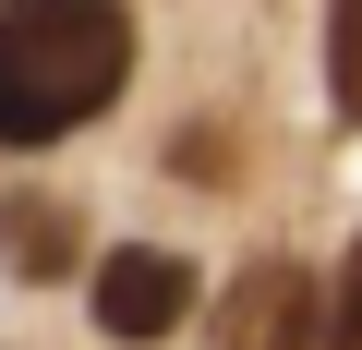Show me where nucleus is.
<instances>
[{"label":"nucleus","instance_id":"1","mask_svg":"<svg viewBox=\"0 0 362 350\" xmlns=\"http://www.w3.org/2000/svg\"><path fill=\"white\" fill-rule=\"evenodd\" d=\"M133 73L121 0H0V145H61Z\"/></svg>","mask_w":362,"mask_h":350},{"label":"nucleus","instance_id":"2","mask_svg":"<svg viewBox=\"0 0 362 350\" xmlns=\"http://www.w3.org/2000/svg\"><path fill=\"white\" fill-rule=\"evenodd\" d=\"M181 314H194V266H181V254H157V242H121V254L97 266V326H109L121 350L169 338Z\"/></svg>","mask_w":362,"mask_h":350},{"label":"nucleus","instance_id":"3","mask_svg":"<svg viewBox=\"0 0 362 350\" xmlns=\"http://www.w3.org/2000/svg\"><path fill=\"white\" fill-rule=\"evenodd\" d=\"M314 278L290 266V254H254L242 278H230V302H218V350H314Z\"/></svg>","mask_w":362,"mask_h":350},{"label":"nucleus","instance_id":"4","mask_svg":"<svg viewBox=\"0 0 362 350\" xmlns=\"http://www.w3.org/2000/svg\"><path fill=\"white\" fill-rule=\"evenodd\" d=\"M73 206L61 194H0V254H13V278H73Z\"/></svg>","mask_w":362,"mask_h":350},{"label":"nucleus","instance_id":"5","mask_svg":"<svg viewBox=\"0 0 362 350\" xmlns=\"http://www.w3.org/2000/svg\"><path fill=\"white\" fill-rule=\"evenodd\" d=\"M326 73H338V121H362V0H326Z\"/></svg>","mask_w":362,"mask_h":350},{"label":"nucleus","instance_id":"6","mask_svg":"<svg viewBox=\"0 0 362 350\" xmlns=\"http://www.w3.org/2000/svg\"><path fill=\"white\" fill-rule=\"evenodd\" d=\"M326 350H362V242L338 266V302H326Z\"/></svg>","mask_w":362,"mask_h":350}]
</instances>
